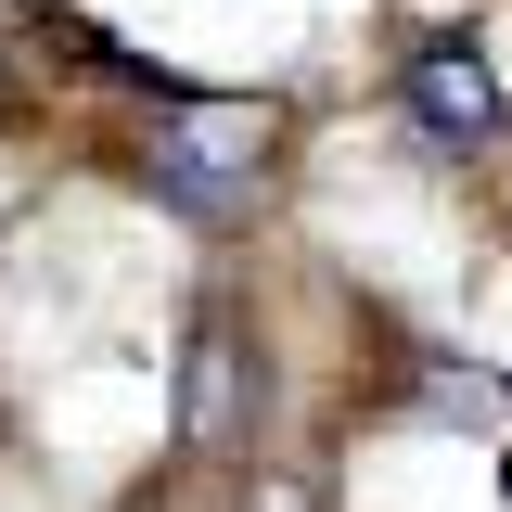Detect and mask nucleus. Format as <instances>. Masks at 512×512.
<instances>
[{
	"mask_svg": "<svg viewBox=\"0 0 512 512\" xmlns=\"http://www.w3.org/2000/svg\"><path fill=\"white\" fill-rule=\"evenodd\" d=\"M269 154H282V116L269 103H180L154 128V192H180L192 218H231Z\"/></svg>",
	"mask_w": 512,
	"mask_h": 512,
	"instance_id": "nucleus-1",
	"label": "nucleus"
},
{
	"mask_svg": "<svg viewBox=\"0 0 512 512\" xmlns=\"http://www.w3.org/2000/svg\"><path fill=\"white\" fill-rule=\"evenodd\" d=\"M256 333H244V308L231 295H205L192 308V346H180V448L192 461H218V448H244L256 436Z\"/></svg>",
	"mask_w": 512,
	"mask_h": 512,
	"instance_id": "nucleus-2",
	"label": "nucleus"
},
{
	"mask_svg": "<svg viewBox=\"0 0 512 512\" xmlns=\"http://www.w3.org/2000/svg\"><path fill=\"white\" fill-rule=\"evenodd\" d=\"M397 116L423 128V141H500L512 90H500V64L474 52V39H423V52L397 64Z\"/></svg>",
	"mask_w": 512,
	"mask_h": 512,
	"instance_id": "nucleus-3",
	"label": "nucleus"
},
{
	"mask_svg": "<svg viewBox=\"0 0 512 512\" xmlns=\"http://www.w3.org/2000/svg\"><path fill=\"white\" fill-rule=\"evenodd\" d=\"M0 116H13V52H0Z\"/></svg>",
	"mask_w": 512,
	"mask_h": 512,
	"instance_id": "nucleus-4",
	"label": "nucleus"
}]
</instances>
